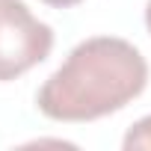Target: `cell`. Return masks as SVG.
<instances>
[{
  "mask_svg": "<svg viewBox=\"0 0 151 151\" xmlns=\"http://www.w3.org/2000/svg\"><path fill=\"white\" fill-rule=\"evenodd\" d=\"M53 47V30L39 21L24 0H0V83L45 62Z\"/></svg>",
  "mask_w": 151,
  "mask_h": 151,
  "instance_id": "7a4b0ae2",
  "label": "cell"
},
{
  "mask_svg": "<svg viewBox=\"0 0 151 151\" xmlns=\"http://www.w3.org/2000/svg\"><path fill=\"white\" fill-rule=\"evenodd\" d=\"M42 3H47V6H53V9H68V6L83 3V0H42Z\"/></svg>",
  "mask_w": 151,
  "mask_h": 151,
  "instance_id": "277c9868",
  "label": "cell"
},
{
  "mask_svg": "<svg viewBox=\"0 0 151 151\" xmlns=\"http://www.w3.org/2000/svg\"><path fill=\"white\" fill-rule=\"evenodd\" d=\"M145 27H148V36H151V0H148V6H145Z\"/></svg>",
  "mask_w": 151,
  "mask_h": 151,
  "instance_id": "5b68a950",
  "label": "cell"
},
{
  "mask_svg": "<svg viewBox=\"0 0 151 151\" xmlns=\"http://www.w3.org/2000/svg\"><path fill=\"white\" fill-rule=\"evenodd\" d=\"M124 151H133V148H148L151 151V116H145V119H139L130 130H127V136H124Z\"/></svg>",
  "mask_w": 151,
  "mask_h": 151,
  "instance_id": "3957f363",
  "label": "cell"
},
{
  "mask_svg": "<svg viewBox=\"0 0 151 151\" xmlns=\"http://www.w3.org/2000/svg\"><path fill=\"white\" fill-rule=\"evenodd\" d=\"M148 86V62L124 39L95 36L80 42L36 95L53 122H95L119 113Z\"/></svg>",
  "mask_w": 151,
  "mask_h": 151,
  "instance_id": "6da1fadb",
  "label": "cell"
}]
</instances>
